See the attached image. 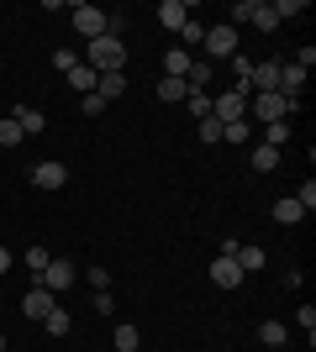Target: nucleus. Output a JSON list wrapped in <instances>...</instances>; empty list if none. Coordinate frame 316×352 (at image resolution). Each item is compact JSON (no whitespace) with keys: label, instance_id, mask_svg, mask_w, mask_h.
Returning a JSON list of instances; mask_svg holds the SVG:
<instances>
[{"label":"nucleus","instance_id":"1","mask_svg":"<svg viewBox=\"0 0 316 352\" xmlns=\"http://www.w3.org/2000/svg\"><path fill=\"white\" fill-rule=\"evenodd\" d=\"M79 63H90L95 74H127V43L121 37H95Z\"/></svg>","mask_w":316,"mask_h":352},{"label":"nucleus","instance_id":"2","mask_svg":"<svg viewBox=\"0 0 316 352\" xmlns=\"http://www.w3.org/2000/svg\"><path fill=\"white\" fill-rule=\"evenodd\" d=\"M301 111V105H290L285 95H248V116L258 121V126H269V121H290Z\"/></svg>","mask_w":316,"mask_h":352},{"label":"nucleus","instance_id":"3","mask_svg":"<svg viewBox=\"0 0 316 352\" xmlns=\"http://www.w3.org/2000/svg\"><path fill=\"white\" fill-rule=\"evenodd\" d=\"M105 27H111V11H101V6H74V32L85 43L105 37Z\"/></svg>","mask_w":316,"mask_h":352},{"label":"nucleus","instance_id":"4","mask_svg":"<svg viewBox=\"0 0 316 352\" xmlns=\"http://www.w3.org/2000/svg\"><path fill=\"white\" fill-rule=\"evenodd\" d=\"M211 53V58H232L238 53V27L232 21H222V27H206V43H200Z\"/></svg>","mask_w":316,"mask_h":352},{"label":"nucleus","instance_id":"5","mask_svg":"<svg viewBox=\"0 0 316 352\" xmlns=\"http://www.w3.org/2000/svg\"><path fill=\"white\" fill-rule=\"evenodd\" d=\"M74 279H79V268L69 263V258H53V263L43 268V279H37V284H43L48 294H63V289H69Z\"/></svg>","mask_w":316,"mask_h":352},{"label":"nucleus","instance_id":"6","mask_svg":"<svg viewBox=\"0 0 316 352\" xmlns=\"http://www.w3.org/2000/svg\"><path fill=\"white\" fill-rule=\"evenodd\" d=\"M59 305V294H48L43 284H32L27 294H21V316H27V321H48V310Z\"/></svg>","mask_w":316,"mask_h":352},{"label":"nucleus","instance_id":"7","mask_svg":"<svg viewBox=\"0 0 316 352\" xmlns=\"http://www.w3.org/2000/svg\"><path fill=\"white\" fill-rule=\"evenodd\" d=\"M211 116L222 121V126H227V121H248V95H238V89H227L222 100H211Z\"/></svg>","mask_w":316,"mask_h":352},{"label":"nucleus","instance_id":"8","mask_svg":"<svg viewBox=\"0 0 316 352\" xmlns=\"http://www.w3.org/2000/svg\"><path fill=\"white\" fill-rule=\"evenodd\" d=\"M32 184H37V190H63V184H69V168H63L59 158H48V163L32 168Z\"/></svg>","mask_w":316,"mask_h":352},{"label":"nucleus","instance_id":"9","mask_svg":"<svg viewBox=\"0 0 316 352\" xmlns=\"http://www.w3.org/2000/svg\"><path fill=\"white\" fill-rule=\"evenodd\" d=\"M301 89H306V69H295V63H280V95H285L290 105H306V100H301Z\"/></svg>","mask_w":316,"mask_h":352},{"label":"nucleus","instance_id":"10","mask_svg":"<svg viewBox=\"0 0 316 352\" xmlns=\"http://www.w3.org/2000/svg\"><path fill=\"white\" fill-rule=\"evenodd\" d=\"M242 279H248V274L238 268V258H216V263H211V284H216V289H238Z\"/></svg>","mask_w":316,"mask_h":352},{"label":"nucleus","instance_id":"11","mask_svg":"<svg viewBox=\"0 0 316 352\" xmlns=\"http://www.w3.org/2000/svg\"><path fill=\"white\" fill-rule=\"evenodd\" d=\"M63 79H69V89H74V95H95V79H101V74H95L90 63H74Z\"/></svg>","mask_w":316,"mask_h":352},{"label":"nucleus","instance_id":"12","mask_svg":"<svg viewBox=\"0 0 316 352\" xmlns=\"http://www.w3.org/2000/svg\"><path fill=\"white\" fill-rule=\"evenodd\" d=\"M190 63H196V53L169 47V53H164V79H185V74H190Z\"/></svg>","mask_w":316,"mask_h":352},{"label":"nucleus","instance_id":"13","mask_svg":"<svg viewBox=\"0 0 316 352\" xmlns=\"http://www.w3.org/2000/svg\"><path fill=\"white\" fill-rule=\"evenodd\" d=\"M95 95H101L105 105L121 100V95H127V74H101V79H95Z\"/></svg>","mask_w":316,"mask_h":352},{"label":"nucleus","instance_id":"14","mask_svg":"<svg viewBox=\"0 0 316 352\" xmlns=\"http://www.w3.org/2000/svg\"><path fill=\"white\" fill-rule=\"evenodd\" d=\"M153 16H158V21H164L169 32H180L185 21H190V6H180V0H164V6H158Z\"/></svg>","mask_w":316,"mask_h":352},{"label":"nucleus","instance_id":"15","mask_svg":"<svg viewBox=\"0 0 316 352\" xmlns=\"http://www.w3.org/2000/svg\"><path fill=\"white\" fill-rule=\"evenodd\" d=\"M43 331H48V337H69V331H74V316H69L63 305H53V310H48V321H43Z\"/></svg>","mask_w":316,"mask_h":352},{"label":"nucleus","instance_id":"16","mask_svg":"<svg viewBox=\"0 0 316 352\" xmlns=\"http://www.w3.org/2000/svg\"><path fill=\"white\" fill-rule=\"evenodd\" d=\"M158 100L164 105H185L190 100V85H185V79H158Z\"/></svg>","mask_w":316,"mask_h":352},{"label":"nucleus","instance_id":"17","mask_svg":"<svg viewBox=\"0 0 316 352\" xmlns=\"http://www.w3.org/2000/svg\"><path fill=\"white\" fill-rule=\"evenodd\" d=\"M11 121H16V126H21V132H43V111H37V105H16V111H11Z\"/></svg>","mask_w":316,"mask_h":352},{"label":"nucleus","instance_id":"18","mask_svg":"<svg viewBox=\"0 0 316 352\" xmlns=\"http://www.w3.org/2000/svg\"><path fill=\"white\" fill-rule=\"evenodd\" d=\"M274 221H280V226H301L306 221V210L295 206V195H290V200H274Z\"/></svg>","mask_w":316,"mask_h":352},{"label":"nucleus","instance_id":"19","mask_svg":"<svg viewBox=\"0 0 316 352\" xmlns=\"http://www.w3.org/2000/svg\"><path fill=\"white\" fill-rule=\"evenodd\" d=\"M232 258H238L242 274H258V268H264V248H242V242H238V252H232Z\"/></svg>","mask_w":316,"mask_h":352},{"label":"nucleus","instance_id":"20","mask_svg":"<svg viewBox=\"0 0 316 352\" xmlns=\"http://www.w3.org/2000/svg\"><path fill=\"white\" fill-rule=\"evenodd\" d=\"M258 337H264V347H285L290 326H285V321H264V326H258Z\"/></svg>","mask_w":316,"mask_h":352},{"label":"nucleus","instance_id":"21","mask_svg":"<svg viewBox=\"0 0 316 352\" xmlns=\"http://www.w3.org/2000/svg\"><path fill=\"white\" fill-rule=\"evenodd\" d=\"M253 27L258 32H274V27H280V16H274L269 0H253Z\"/></svg>","mask_w":316,"mask_h":352},{"label":"nucleus","instance_id":"22","mask_svg":"<svg viewBox=\"0 0 316 352\" xmlns=\"http://www.w3.org/2000/svg\"><path fill=\"white\" fill-rule=\"evenodd\" d=\"M285 142H290V121H269V126H264V147H274V153H280Z\"/></svg>","mask_w":316,"mask_h":352},{"label":"nucleus","instance_id":"23","mask_svg":"<svg viewBox=\"0 0 316 352\" xmlns=\"http://www.w3.org/2000/svg\"><path fill=\"white\" fill-rule=\"evenodd\" d=\"M253 168H258V174H274V168H280V153L258 142V147H253Z\"/></svg>","mask_w":316,"mask_h":352},{"label":"nucleus","instance_id":"24","mask_svg":"<svg viewBox=\"0 0 316 352\" xmlns=\"http://www.w3.org/2000/svg\"><path fill=\"white\" fill-rule=\"evenodd\" d=\"M180 43H185V53H190V47H200V43H206V27H200L196 16H190V21H185V27H180Z\"/></svg>","mask_w":316,"mask_h":352},{"label":"nucleus","instance_id":"25","mask_svg":"<svg viewBox=\"0 0 316 352\" xmlns=\"http://www.w3.org/2000/svg\"><path fill=\"white\" fill-rule=\"evenodd\" d=\"M185 85H190V89H206L211 85V63L196 58V63H190V74H185Z\"/></svg>","mask_w":316,"mask_h":352},{"label":"nucleus","instance_id":"26","mask_svg":"<svg viewBox=\"0 0 316 352\" xmlns=\"http://www.w3.org/2000/svg\"><path fill=\"white\" fill-rule=\"evenodd\" d=\"M53 263V252L48 248H27V268H32V279H43V268Z\"/></svg>","mask_w":316,"mask_h":352},{"label":"nucleus","instance_id":"27","mask_svg":"<svg viewBox=\"0 0 316 352\" xmlns=\"http://www.w3.org/2000/svg\"><path fill=\"white\" fill-rule=\"evenodd\" d=\"M21 142H27V132L16 121H0V147H21Z\"/></svg>","mask_w":316,"mask_h":352},{"label":"nucleus","instance_id":"28","mask_svg":"<svg viewBox=\"0 0 316 352\" xmlns=\"http://www.w3.org/2000/svg\"><path fill=\"white\" fill-rule=\"evenodd\" d=\"M185 105H190V116H200V121L211 116V95H206V89H190V100H185Z\"/></svg>","mask_w":316,"mask_h":352},{"label":"nucleus","instance_id":"29","mask_svg":"<svg viewBox=\"0 0 316 352\" xmlns=\"http://www.w3.org/2000/svg\"><path fill=\"white\" fill-rule=\"evenodd\" d=\"M295 326H301L306 342H311V337H316V305H301V310H295Z\"/></svg>","mask_w":316,"mask_h":352},{"label":"nucleus","instance_id":"30","mask_svg":"<svg viewBox=\"0 0 316 352\" xmlns=\"http://www.w3.org/2000/svg\"><path fill=\"white\" fill-rule=\"evenodd\" d=\"M116 352H137V326H116Z\"/></svg>","mask_w":316,"mask_h":352},{"label":"nucleus","instance_id":"31","mask_svg":"<svg viewBox=\"0 0 316 352\" xmlns=\"http://www.w3.org/2000/svg\"><path fill=\"white\" fill-rule=\"evenodd\" d=\"M248 132H253L248 121H227V126H222V142H248Z\"/></svg>","mask_w":316,"mask_h":352},{"label":"nucleus","instance_id":"32","mask_svg":"<svg viewBox=\"0 0 316 352\" xmlns=\"http://www.w3.org/2000/svg\"><path fill=\"white\" fill-rule=\"evenodd\" d=\"M295 206H301L306 216H311V210H316V184H311V179H306L301 190H295Z\"/></svg>","mask_w":316,"mask_h":352},{"label":"nucleus","instance_id":"33","mask_svg":"<svg viewBox=\"0 0 316 352\" xmlns=\"http://www.w3.org/2000/svg\"><path fill=\"white\" fill-rule=\"evenodd\" d=\"M274 6V16H280V21H285V16H301L306 11V0H269Z\"/></svg>","mask_w":316,"mask_h":352},{"label":"nucleus","instance_id":"34","mask_svg":"<svg viewBox=\"0 0 316 352\" xmlns=\"http://www.w3.org/2000/svg\"><path fill=\"white\" fill-rule=\"evenodd\" d=\"M200 142H222V121H216V116L200 121Z\"/></svg>","mask_w":316,"mask_h":352},{"label":"nucleus","instance_id":"35","mask_svg":"<svg viewBox=\"0 0 316 352\" xmlns=\"http://www.w3.org/2000/svg\"><path fill=\"white\" fill-rule=\"evenodd\" d=\"M116 310V300H111V289H95V316H111Z\"/></svg>","mask_w":316,"mask_h":352},{"label":"nucleus","instance_id":"36","mask_svg":"<svg viewBox=\"0 0 316 352\" xmlns=\"http://www.w3.org/2000/svg\"><path fill=\"white\" fill-rule=\"evenodd\" d=\"M79 111H85V116H101L105 100H101V95H85V100H79Z\"/></svg>","mask_w":316,"mask_h":352},{"label":"nucleus","instance_id":"37","mask_svg":"<svg viewBox=\"0 0 316 352\" xmlns=\"http://www.w3.org/2000/svg\"><path fill=\"white\" fill-rule=\"evenodd\" d=\"M53 63H59V69H63V74H69V69H74V63H79V58H74V53H69V47H59V53H53Z\"/></svg>","mask_w":316,"mask_h":352},{"label":"nucleus","instance_id":"38","mask_svg":"<svg viewBox=\"0 0 316 352\" xmlns=\"http://www.w3.org/2000/svg\"><path fill=\"white\" fill-rule=\"evenodd\" d=\"M311 63H316V47H311V43H306V47H301V53H295V69H311Z\"/></svg>","mask_w":316,"mask_h":352},{"label":"nucleus","instance_id":"39","mask_svg":"<svg viewBox=\"0 0 316 352\" xmlns=\"http://www.w3.org/2000/svg\"><path fill=\"white\" fill-rule=\"evenodd\" d=\"M0 274H11V252L0 248Z\"/></svg>","mask_w":316,"mask_h":352},{"label":"nucleus","instance_id":"40","mask_svg":"<svg viewBox=\"0 0 316 352\" xmlns=\"http://www.w3.org/2000/svg\"><path fill=\"white\" fill-rule=\"evenodd\" d=\"M0 352H6V337H0Z\"/></svg>","mask_w":316,"mask_h":352}]
</instances>
